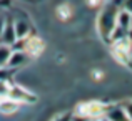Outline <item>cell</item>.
I'll return each mask as SVG.
<instances>
[{"instance_id":"6da1fadb","label":"cell","mask_w":132,"mask_h":121,"mask_svg":"<svg viewBox=\"0 0 132 121\" xmlns=\"http://www.w3.org/2000/svg\"><path fill=\"white\" fill-rule=\"evenodd\" d=\"M117 10H119V5L116 2H109L104 5L102 12L99 15V20H97V25H99V32L104 38L109 40L112 30L116 28V15Z\"/></svg>"},{"instance_id":"7a4b0ae2","label":"cell","mask_w":132,"mask_h":121,"mask_svg":"<svg viewBox=\"0 0 132 121\" xmlns=\"http://www.w3.org/2000/svg\"><path fill=\"white\" fill-rule=\"evenodd\" d=\"M130 50H132V40L127 38V37H122L119 40H114L112 45V53L114 58H116L119 63L127 65L130 60Z\"/></svg>"},{"instance_id":"3957f363","label":"cell","mask_w":132,"mask_h":121,"mask_svg":"<svg viewBox=\"0 0 132 121\" xmlns=\"http://www.w3.org/2000/svg\"><path fill=\"white\" fill-rule=\"evenodd\" d=\"M104 111H105V106L100 105L99 101H87V103H82L80 106L77 108V115L84 116L90 121H95L97 118H102Z\"/></svg>"},{"instance_id":"277c9868","label":"cell","mask_w":132,"mask_h":121,"mask_svg":"<svg viewBox=\"0 0 132 121\" xmlns=\"http://www.w3.org/2000/svg\"><path fill=\"white\" fill-rule=\"evenodd\" d=\"M17 41H20V50H23L29 57H39V55H42L45 48V43L39 37H27V38Z\"/></svg>"},{"instance_id":"5b68a950","label":"cell","mask_w":132,"mask_h":121,"mask_svg":"<svg viewBox=\"0 0 132 121\" xmlns=\"http://www.w3.org/2000/svg\"><path fill=\"white\" fill-rule=\"evenodd\" d=\"M9 98H12L13 101H17L19 105H32V103H35V100H37L30 91H27L25 88L17 86V85H12V86H10Z\"/></svg>"},{"instance_id":"8992f818","label":"cell","mask_w":132,"mask_h":121,"mask_svg":"<svg viewBox=\"0 0 132 121\" xmlns=\"http://www.w3.org/2000/svg\"><path fill=\"white\" fill-rule=\"evenodd\" d=\"M27 61H29V55L23 50H12L5 67L7 68H19V67H22V65H25Z\"/></svg>"},{"instance_id":"52a82bcc","label":"cell","mask_w":132,"mask_h":121,"mask_svg":"<svg viewBox=\"0 0 132 121\" xmlns=\"http://www.w3.org/2000/svg\"><path fill=\"white\" fill-rule=\"evenodd\" d=\"M116 27L122 28L124 32H129L132 28V13L127 12L126 8H119L116 15Z\"/></svg>"},{"instance_id":"ba28073f","label":"cell","mask_w":132,"mask_h":121,"mask_svg":"<svg viewBox=\"0 0 132 121\" xmlns=\"http://www.w3.org/2000/svg\"><path fill=\"white\" fill-rule=\"evenodd\" d=\"M0 40H2V43L10 45V47L15 45L17 37H15V30H13V22H5V27H3V32L0 35Z\"/></svg>"},{"instance_id":"9c48e42d","label":"cell","mask_w":132,"mask_h":121,"mask_svg":"<svg viewBox=\"0 0 132 121\" xmlns=\"http://www.w3.org/2000/svg\"><path fill=\"white\" fill-rule=\"evenodd\" d=\"M104 115H105V118L109 121H130L129 116H127V113L124 111V108H117V106L105 109Z\"/></svg>"},{"instance_id":"30bf717a","label":"cell","mask_w":132,"mask_h":121,"mask_svg":"<svg viewBox=\"0 0 132 121\" xmlns=\"http://www.w3.org/2000/svg\"><path fill=\"white\" fill-rule=\"evenodd\" d=\"M17 109H19V103L17 101H13L9 96L0 98V113H2V115H12Z\"/></svg>"},{"instance_id":"8fae6325","label":"cell","mask_w":132,"mask_h":121,"mask_svg":"<svg viewBox=\"0 0 132 121\" xmlns=\"http://www.w3.org/2000/svg\"><path fill=\"white\" fill-rule=\"evenodd\" d=\"M13 30H15L17 40H23L30 35V27L25 20H17V22H13Z\"/></svg>"},{"instance_id":"7c38bea8","label":"cell","mask_w":132,"mask_h":121,"mask_svg":"<svg viewBox=\"0 0 132 121\" xmlns=\"http://www.w3.org/2000/svg\"><path fill=\"white\" fill-rule=\"evenodd\" d=\"M55 13H57V18L60 20V22H69V20L74 17V8H72L70 3H62V5L57 7Z\"/></svg>"},{"instance_id":"4fadbf2b","label":"cell","mask_w":132,"mask_h":121,"mask_svg":"<svg viewBox=\"0 0 132 121\" xmlns=\"http://www.w3.org/2000/svg\"><path fill=\"white\" fill-rule=\"evenodd\" d=\"M10 53H12V47L5 43H0V67H5L7 60H9Z\"/></svg>"},{"instance_id":"5bb4252c","label":"cell","mask_w":132,"mask_h":121,"mask_svg":"<svg viewBox=\"0 0 132 121\" xmlns=\"http://www.w3.org/2000/svg\"><path fill=\"white\" fill-rule=\"evenodd\" d=\"M10 83L9 80H0V98H3V96H9V91H10Z\"/></svg>"},{"instance_id":"9a60e30c","label":"cell","mask_w":132,"mask_h":121,"mask_svg":"<svg viewBox=\"0 0 132 121\" xmlns=\"http://www.w3.org/2000/svg\"><path fill=\"white\" fill-rule=\"evenodd\" d=\"M122 108H124V111L127 113V116H129V119L132 121V101H129V103H126V105H124Z\"/></svg>"},{"instance_id":"2e32d148","label":"cell","mask_w":132,"mask_h":121,"mask_svg":"<svg viewBox=\"0 0 132 121\" xmlns=\"http://www.w3.org/2000/svg\"><path fill=\"white\" fill-rule=\"evenodd\" d=\"M104 3V0H87V5L92 7V8H95V7H100Z\"/></svg>"},{"instance_id":"e0dca14e","label":"cell","mask_w":132,"mask_h":121,"mask_svg":"<svg viewBox=\"0 0 132 121\" xmlns=\"http://www.w3.org/2000/svg\"><path fill=\"white\" fill-rule=\"evenodd\" d=\"M70 118H72V115L65 113V115H62V116H59V118H55L54 121H70Z\"/></svg>"},{"instance_id":"ac0fdd59","label":"cell","mask_w":132,"mask_h":121,"mask_svg":"<svg viewBox=\"0 0 132 121\" xmlns=\"http://www.w3.org/2000/svg\"><path fill=\"white\" fill-rule=\"evenodd\" d=\"M124 8L132 13V0H126V2H124Z\"/></svg>"},{"instance_id":"d6986e66","label":"cell","mask_w":132,"mask_h":121,"mask_svg":"<svg viewBox=\"0 0 132 121\" xmlns=\"http://www.w3.org/2000/svg\"><path fill=\"white\" fill-rule=\"evenodd\" d=\"M3 27H5V18L0 17V35H2V32H3Z\"/></svg>"},{"instance_id":"ffe728a7","label":"cell","mask_w":132,"mask_h":121,"mask_svg":"<svg viewBox=\"0 0 132 121\" xmlns=\"http://www.w3.org/2000/svg\"><path fill=\"white\" fill-rule=\"evenodd\" d=\"M95 121H109V119H107V118H97Z\"/></svg>"},{"instance_id":"44dd1931","label":"cell","mask_w":132,"mask_h":121,"mask_svg":"<svg viewBox=\"0 0 132 121\" xmlns=\"http://www.w3.org/2000/svg\"><path fill=\"white\" fill-rule=\"evenodd\" d=\"M129 61H132V57H130V60H129Z\"/></svg>"}]
</instances>
